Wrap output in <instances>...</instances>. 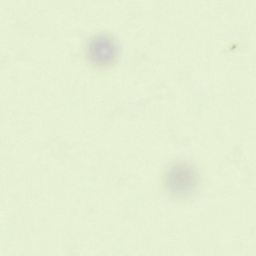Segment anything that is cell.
<instances>
[{"instance_id": "cell-1", "label": "cell", "mask_w": 256, "mask_h": 256, "mask_svg": "<svg viewBox=\"0 0 256 256\" xmlns=\"http://www.w3.org/2000/svg\"><path fill=\"white\" fill-rule=\"evenodd\" d=\"M164 182L173 196L186 198L193 194L198 188L199 174L191 164L184 161L175 162L167 168Z\"/></svg>"}, {"instance_id": "cell-2", "label": "cell", "mask_w": 256, "mask_h": 256, "mask_svg": "<svg viewBox=\"0 0 256 256\" xmlns=\"http://www.w3.org/2000/svg\"><path fill=\"white\" fill-rule=\"evenodd\" d=\"M86 53L89 63L99 68H106L115 64L120 54V47L116 40L107 33H99L90 39Z\"/></svg>"}]
</instances>
